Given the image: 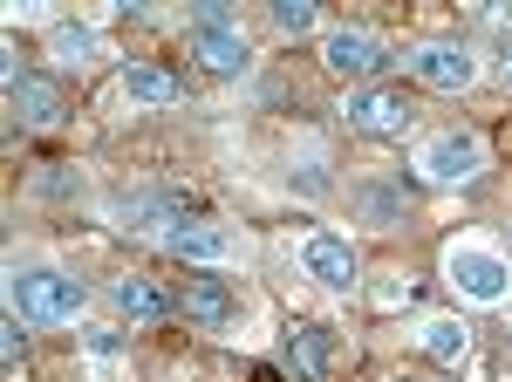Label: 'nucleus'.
<instances>
[{
	"instance_id": "nucleus-1",
	"label": "nucleus",
	"mask_w": 512,
	"mask_h": 382,
	"mask_svg": "<svg viewBox=\"0 0 512 382\" xmlns=\"http://www.w3.org/2000/svg\"><path fill=\"white\" fill-rule=\"evenodd\" d=\"M7 301H14L21 321H76L82 307H89V287L69 280V273H14Z\"/></svg>"
},
{
	"instance_id": "nucleus-2",
	"label": "nucleus",
	"mask_w": 512,
	"mask_h": 382,
	"mask_svg": "<svg viewBox=\"0 0 512 382\" xmlns=\"http://www.w3.org/2000/svg\"><path fill=\"white\" fill-rule=\"evenodd\" d=\"M444 280L465 294V301H506L512 287V267L499 253H478V246H451L444 253Z\"/></svg>"
},
{
	"instance_id": "nucleus-3",
	"label": "nucleus",
	"mask_w": 512,
	"mask_h": 382,
	"mask_svg": "<svg viewBox=\"0 0 512 382\" xmlns=\"http://www.w3.org/2000/svg\"><path fill=\"white\" fill-rule=\"evenodd\" d=\"M478 164H485V144H478L472 130H444V137H431L424 157H417V171L437 178V185H465V178H478Z\"/></svg>"
},
{
	"instance_id": "nucleus-4",
	"label": "nucleus",
	"mask_w": 512,
	"mask_h": 382,
	"mask_svg": "<svg viewBox=\"0 0 512 382\" xmlns=\"http://www.w3.org/2000/svg\"><path fill=\"white\" fill-rule=\"evenodd\" d=\"M342 116H349L355 130H369V137H403L417 110H410V96H403V89H355Z\"/></svg>"
},
{
	"instance_id": "nucleus-5",
	"label": "nucleus",
	"mask_w": 512,
	"mask_h": 382,
	"mask_svg": "<svg viewBox=\"0 0 512 382\" xmlns=\"http://www.w3.org/2000/svg\"><path fill=\"white\" fill-rule=\"evenodd\" d=\"M321 62H328L335 76H383V69H390V48L376 35H362V28H335V35L321 41Z\"/></svg>"
},
{
	"instance_id": "nucleus-6",
	"label": "nucleus",
	"mask_w": 512,
	"mask_h": 382,
	"mask_svg": "<svg viewBox=\"0 0 512 382\" xmlns=\"http://www.w3.org/2000/svg\"><path fill=\"white\" fill-rule=\"evenodd\" d=\"M410 69H417V82L424 89H472V55L458 48V41H424L417 55H410Z\"/></svg>"
},
{
	"instance_id": "nucleus-7",
	"label": "nucleus",
	"mask_w": 512,
	"mask_h": 382,
	"mask_svg": "<svg viewBox=\"0 0 512 382\" xmlns=\"http://www.w3.org/2000/svg\"><path fill=\"white\" fill-rule=\"evenodd\" d=\"M301 260H308V273H315L328 294H349V287H355V253H349V239H335V232H315V239L301 246Z\"/></svg>"
},
{
	"instance_id": "nucleus-8",
	"label": "nucleus",
	"mask_w": 512,
	"mask_h": 382,
	"mask_svg": "<svg viewBox=\"0 0 512 382\" xmlns=\"http://www.w3.org/2000/svg\"><path fill=\"white\" fill-rule=\"evenodd\" d=\"M192 62L212 76H239L246 69V35L239 28H192Z\"/></svg>"
},
{
	"instance_id": "nucleus-9",
	"label": "nucleus",
	"mask_w": 512,
	"mask_h": 382,
	"mask_svg": "<svg viewBox=\"0 0 512 382\" xmlns=\"http://www.w3.org/2000/svg\"><path fill=\"white\" fill-rule=\"evenodd\" d=\"M123 96H130V103H178V96H185V82L171 76V69H158V62H123Z\"/></svg>"
},
{
	"instance_id": "nucleus-10",
	"label": "nucleus",
	"mask_w": 512,
	"mask_h": 382,
	"mask_svg": "<svg viewBox=\"0 0 512 382\" xmlns=\"http://www.w3.org/2000/svg\"><path fill=\"white\" fill-rule=\"evenodd\" d=\"M185 314L205 321V328H226V321H233V287H226V280H212V273L185 280Z\"/></svg>"
},
{
	"instance_id": "nucleus-11",
	"label": "nucleus",
	"mask_w": 512,
	"mask_h": 382,
	"mask_svg": "<svg viewBox=\"0 0 512 382\" xmlns=\"http://www.w3.org/2000/svg\"><path fill=\"white\" fill-rule=\"evenodd\" d=\"M14 110H21V123H62V89H55V82L48 76H21L14 82Z\"/></svg>"
},
{
	"instance_id": "nucleus-12",
	"label": "nucleus",
	"mask_w": 512,
	"mask_h": 382,
	"mask_svg": "<svg viewBox=\"0 0 512 382\" xmlns=\"http://www.w3.org/2000/svg\"><path fill=\"white\" fill-rule=\"evenodd\" d=\"M164 253H178V260H226L233 246H226V232H212V226H178L164 232Z\"/></svg>"
},
{
	"instance_id": "nucleus-13",
	"label": "nucleus",
	"mask_w": 512,
	"mask_h": 382,
	"mask_svg": "<svg viewBox=\"0 0 512 382\" xmlns=\"http://www.w3.org/2000/svg\"><path fill=\"white\" fill-rule=\"evenodd\" d=\"M287 362H294V376H301V382H328V328H294Z\"/></svg>"
},
{
	"instance_id": "nucleus-14",
	"label": "nucleus",
	"mask_w": 512,
	"mask_h": 382,
	"mask_svg": "<svg viewBox=\"0 0 512 382\" xmlns=\"http://www.w3.org/2000/svg\"><path fill=\"white\" fill-rule=\"evenodd\" d=\"M110 301H117V314H130V321H164V314H171V301H164L151 280H117Z\"/></svg>"
},
{
	"instance_id": "nucleus-15",
	"label": "nucleus",
	"mask_w": 512,
	"mask_h": 382,
	"mask_svg": "<svg viewBox=\"0 0 512 382\" xmlns=\"http://www.w3.org/2000/svg\"><path fill=\"white\" fill-rule=\"evenodd\" d=\"M465 348H472V328L465 321H431L424 328V355H437V362H465Z\"/></svg>"
},
{
	"instance_id": "nucleus-16",
	"label": "nucleus",
	"mask_w": 512,
	"mask_h": 382,
	"mask_svg": "<svg viewBox=\"0 0 512 382\" xmlns=\"http://www.w3.org/2000/svg\"><path fill=\"white\" fill-rule=\"evenodd\" d=\"M48 48H55L62 62H89V55H96V35H89L82 21H55V28H48Z\"/></svg>"
},
{
	"instance_id": "nucleus-17",
	"label": "nucleus",
	"mask_w": 512,
	"mask_h": 382,
	"mask_svg": "<svg viewBox=\"0 0 512 382\" xmlns=\"http://www.w3.org/2000/svg\"><path fill=\"white\" fill-rule=\"evenodd\" d=\"M274 28L280 35H308L315 28V0H274Z\"/></svg>"
},
{
	"instance_id": "nucleus-18",
	"label": "nucleus",
	"mask_w": 512,
	"mask_h": 382,
	"mask_svg": "<svg viewBox=\"0 0 512 382\" xmlns=\"http://www.w3.org/2000/svg\"><path fill=\"white\" fill-rule=\"evenodd\" d=\"M21 348H28V335H21V314H14V321L0 328V355H7V362H21Z\"/></svg>"
},
{
	"instance_id": "nucleus-19",
	"label": "nucleus",
	"mask_w": 512,
	"mask_h": 382,
	"mask_svg": "<svg viewBox=\"0 0 512 382\" xmlns=\"http://www.w3.org/2000/svg\"><path fill=\"white\" fill-rule=\"evenodd\" d=\"M362 212H369V219H396V198L390 191H362Z\"/></svg>"
},
{
	"instance_id": "nucleus-20",
	"label": "nucleus",
	"mask_w": 512,
	"mask_h": 382,
	"mask_svg": "<svg viewBox=\"0 0 512 382\" xmlns=\"http://www.w3.org/2000/svg\"><path fill=\"white\" fill-rule=\"evenodd\" d=\"M499 62H506V82H512V28L499 35Z\"/></svg>"
},
{
	"instance_id": "nucleus-21",
	"label": "nucleus",
	"mask_w": 512,
	"mask_h": 382,
	"mask_svg": "<svg viewBox=\"0 0 512 382\" xmlns=\"http://www.w3.org/2000/svg\"><path fill=\"white\" fill-rule=\"evenodd\" d=\"M253 382H280V376H274V369H253Z\"/></svg>"
},
{
	"instance_id": "nucleus-22",
	"label": "nucleus",
	"mask_w": 512,
	"mask_h": 382,
	"mask_svg": "<svg viewBox=\"0 0 512 382\" xmlns=\"http://www.w3.org/2000/svg\"><path fill=\"white\" fill-rule=\"evenodd\" d=\"M390 382H431V376H390Z\"/></svg>"
}]
</instances>
